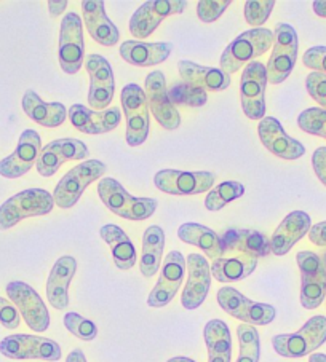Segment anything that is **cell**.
I'll return each instance as SVG.
<instances>
[{
  "instance_id": "6da1fadb",
  "label": "cell",
  "mask_w": 326,
  "mask_h": 362,
  "mask_svg": "<svg viewBox=\"0 0 326 362\" xmlns=\"http://www.w3.org/2000/svg\"><path fill=\"white\" fill-rule=\"evenodd\" d=\"M223 254L211 264V274L219 283H237L248 278L261 257L271 254L269 240L258 230L229 228L221 235Z\"/></svg>"
},
{
  "instance_id": "7a4b0ae2",
  "label": "cell",
  "mask_w": 326,
  "mask_h": 362,
  "mask_svg": "<svg viewBox=\"0 0 326 362\" xmlns=\"http://www.w3.org/2000/svg\"><path fill=\"white\" fill-rule=\"evenodd\" d=\"M98 195L111 212L127 221H146L157 211V199L136 198L123 189L118 180L103 177L98 184Z\"/></svg>"
},
{
  "instance_id": "3957f363",
  "label": "cell",
  "mask_w": 326,
  "mask_h": 362,
  "mask_svg": "<svg viewBox=\"0 0 326 362\" xmlns=\"http://www.w3.org/2000/svg\"><path fill=\"white\" fill-rule=\"evenodd\" d=\"M274 47V33L269 29H249L244 30L230 45L224 49L219 59L221 71L225 74H235L240 67L253 59L259 58L267 49Z\"/></svg>"
},
{
  "instance_id": "277c9868",
  "label": "cell",
  "mask_w": 326,
  "mask_h": 362,
  "mask_svg": "<svg viewBox=\"0 0 326 362\" xmlns=\"http://www.w3.org/2000/svg\"><path fill=\"white\" fill-rule=\"evenodd\" d=\"M52 193L43 189H28L16 193L0 206V230H9L29 217L47 216L53 211Z\"/></svg>"
},
{
  "instance_id": "5b68a950",
  "label": "cell",
  "mask_w": 326,
  "mask_h": 362,
  "mask_svg": "<svg viewBox=\"0 0 326 362\" xmlns=\"http://www.w3.org/2000/svg\"><path fill=\"white\" fill-rule=\"evenodd\" d=\"M326 341V317L313 316L298 332L280 334L272 339L275 353L283 358L299 359L313 354Z\"/></svg>"
},
{
  "instance_id": "8992f818",
  "label": "cell",
  "mask_w": 326,
  "mask_h": 362,
  "mask_svg": "<svg viewBox=\"0 0 326 362\" xmlns=\"http://www.w3.org/2000/svg\"><path fill=\"white\" fill-rule=\"evenodd\" d=\"M298 34L286 23H277L274 33L272 54L267 61V83L280 85L290 77L298 59Z\"/></svg>"
},
{
  "instance_id": "52a82bcc",
  "label": "cell",
  "mask_w": 326,
  "mask_h": 362,
  "mask_svg": "<svg viewBox=\"0 0 326 362\" xmlns=\"http://www.w3.org/2000/svg\"><path fill=\"white\" fill-rule=\"evenodd\" d=\"M106 165L99 160L82 161L80 165L69 170L55 187L53 199L61 209H69L79 203L80 197L84 195L86 187L95 182L106 174Z\"/></svg>"
},
{
  "instance_id": "ba28073f",
  "label": "cell",
  "mask_w": 326,
  "mask_h": 362,
  "mask_svg": "<svg viewBox=\"0 0 326 362\" xmlns=\"http://www.w3.org/2000/svg\"><path fill=\"white\" fill-rule=\"evenodd\" d=\"M122 109L127 120V144L130 147H137L146 142L150 131V117L146 93L136 83H128L123 86Z\"/></svg>"
},
{
  "instance_id": "9c48e42d",
  "label": "cell",
  "mask_w": 326,
  "mask_h": 362,
  "mask_svg": "<svg viewBox=\"0 0 326 362\" xmlns=\"http://www.w3.org/2000/svg\"><path fill=\"white\" fill-rule=\"evenodd\" d=\"M296 262L300 272V305L305 310H315L326 297V265L310 251L298 252Z\"/></svg>"
},
{
  "instance_id": "30bf717a",
  "label": "cell",
  "mask_w": 326,
  "mask_h": 362,
  "mask_svg": "<svg viewBox=\"0 0 326 362\" xmlns=\"http://www.w3.org/2000/svg\"><path fill=\"white\" fill-rule=\"evenodd\" d=\"M218 303L225 313L249 326H267L277 315L272 305L249 300L230 286H224L218 291Z\"/></svg>"
},
{
  "instance_id": "8fae6325",
  "label": "cell",
  "mask_w": 326,
  "mask_h": 362,
  "mask_svg": "<svg viewBox=\"0 0 326 362\" xmlns=\"http://www.w3.org/2000/svg\"><path fill=\"white\" fill-rule=\"evenodd\" d=\"M0 353L15 361H48L61 359V346L45 337L15 334L0 341Z\"/></svg>"
},
{
  "instance_id": "7c38bea8",
  "label": "cell",
  "mask_w": 326,
  "mask_h": 362,
  "mask_svg": "<svg viewBox=\"0 0 326 362\" xmlns=\"http://www.w3.org/2000/svg\"><path fill=\"white\" fill-rule=\"evenodd\" d=\"M84 20L71 11L61 20L60 29V66L69 76H74L84 66L85 42Z\"/></svg>"
},
{
  "instance_id": "4fadbf2b",
  "label": "cell",
  "mask_w": 326,
  "mask_h": 362,
  "mask_svg": "<svg viewBox=\"0 0 326 362\" xmlns=\"http://www.w3.org/2000/svg\"><path fill=\"white\" fill-rule=\"evenodd\" d=\"M267 71L259 61L244 66L240 80L242 109L249 120H262L266 115Z\"/></svg>"
},
{
  "instance_id": "5bb4252c",
  "label": "cell",
  "mask_w": 326,
  "mask_h": 362,
  "mask_svg": "<svg viewBox=\"0 0 326 362\" xmlns=\"http://www.w3.org/2000/svg\"><path fill=\"white\" fill-rule=\"evenodd\" d=\"M7 296L10 302L20 311L29 329L35 332H45L50 327V313L45 302L29 284L23 281H11L7 284Z\"/></svg>"
},
{
  "instance_id": "9a60e30c",
  "label": "cell",
  "mask_w": 326,
  "mask_h": 362,
  "mask_svg": "<svg viewBox=\"0 0 326 362\" xmlns=\"http://www.w3.org/2000/svg\"><path fill=\"white\" fill-rule=\"evenodd\" d=\"M216 176L210 171H176L162 170L155 174L154 184L159 190L170 193V195L187 197L200 195L215 187Z\"/></svg>"
},
{
  "instance_id": "2e32d148",
  "label": "cell",
  "mask_w": 326,
  "mask_h": 362,
  "mask_svg": "<svg viewBox=\"0 0 326 362\" xmlns=\"http://www.w3.org/2000/svg\"><path fill=\"white\" fill-rule=\"evenodd\" d=\"M149 105V112H152L157 123L163 129L173 131L181 127V115L176 105L172 103L168 96L167 78L163 72L155 71L150 72L146 77V88H144Z\"/></svg>"
},
{
  "instance_id": "e0dca14e",
  "label": "cell",
  "mask_w": 326,
  "mask_h": 362,
  "mask_svg": "<svg viewBox=\"0 0 326 362\" xmlns=\"http://www.w3.org/2000/svg\"><path fill=\"white\" fill-rule=\"evenodd\" d=\"M187 7L184 0H150L144 2L130 20V33L136 39H147L168 16L183 13Z\"/></svg>"
},
{
  "instance_id": "ac0fdd59",
  "label": "cell",
  "mask_w": 326,
  "mask_h": 362,
  "mask_svg": "<svg viewBox=\"0 0 326 362\" xmlns=\"http://www.w3.org/2000/svg\"><path fill=\"white\" fill-rule=\"evenodd\" d=\"M186 274V259L179 251H172L163 260L160 278L150 291L147 305L152 308H163L170 303L183 284Z\"/></svg>"
},
{
  "instance_id": "d6986e66",
  "label": "cell",
  "mask_w": 326,
  "mask_h": 362,
  "mask_svg": "<svg viewBox=\"0 0 326 362\" xmlns=\"http://www.w3.org/2000/svg\"><path fill=\"white\" fill-rule=\"evenodd\" d=\"M90 151L84 142L72 137H62L48 142L45 147H42L39 160H37V171L43 177H52L60 170L62 163L74 160L89 158Z\"/></svg>"
},
{
  "instance_id": "ffe728a7",
  "label": "cell",
  "mask_w": 326,
  "mask_h": 362,
  "mask_svg": "<svg viewBox=\"0 0 326 362\" xmlns=\"http://www.w3.org/2000/svg\"><path fill=\"white\" fill-rule=\"evenodd\" d=\"M86 71L90 76L89 104L91 110H106L116 93L114 71L104 56L90 54L86 58Z\"/></svg>"
},
{
  "instance_id": "44dd1931",
  "label": "cell",
  "mask_w": 326,
  "mask_h": 362,
  "mask_svg": "<svg viewBox=\"0 0 326 362\" xmlns=\"http://www.w3.org/2000/svg\"><path fill=\"white\" fill-rule=\"evenodd\" d=\"M42 151L40 136L34 129H24L15 152L0 161V176L7 179H18L30 171Z\"/></svg>"
},
{
  "instance_id": "7402d4cb",
  "label": "cell",
  "mask_w": 326,
  "mask_h": 362,
  "mask_svg": "<svg viewBox=\"0 0 326 362\" xmlns=\"http://www.w3.org/2000/svg\"><path fill=\"white\" fill-rule=\"evenodd\" d=\"M187 283L184 286L181 303L186 310L202 307L211 287V267L203 255L191 254L186 260Z\"/></svg>"
},
{
  "instance_id": "603a6c76",
  "label": "cell",
  "mask_w": 326,
  "mask_h": 362,
  "mask_svg": "<svg viewBox=\"0 0 326 362\" xmlns=\"http://www.w3.org/2000/svg\"><path fill=\"white\" fill-rule=\"evenodd\" d=\"M258 134L262 146L281 160H298L305 153V147L285 133L277 118L264 117L259 120Z\"/></svg>"
},
{
  "instance_id": "cb8c5ba5",
  "label": "cell",
  "mask_w": 326,
  "mask_h": 362,
  "mask_svg": "<svg viewBox=\"0 0 326 362\" xmlns=\"http://www.w3.org/2000/svg\"><path fill=\"white\" fill-rule=\"evenodd\" d=\"M69 120L72 127L79 129L80 133L98 136L109 133L116 129L122 120V114L118 107L106 109V110H91L82 104H74L67 110Z\"/></svg>"
},
{
  "instance_id": "d4e9b609",
  "label": "cell",
  "mask_w": 326,
  "mask_h": 362,
  "mask_svg": "<svg viewBox=\"0 0 326 362\" xmlns=\"http://www.w3.org/2000/svg\"><path fill=\"white\" fill-rule=\"evenodd\" d=\"M312 228L310 216L304 211H293L288 214L269 240L271 252L275 255H285L293 249L298 241L309 235Z\"/></svg>"
},
{
  "instance_id": "484cf974",
  "label": "cell",
  "mask_w": 326,
  "mask_h": 362,
  "mask_svg": "<svg viewBox=\"0 0 326 362\" xmlns=\"http://www.w3.org/2000/svg\"><path fill=\"white\" fill-rule=\"evenodd\" d=\"M82 11L91 39L103 47H114L120 34L116 24L106 15L103 0H84Z\"/></svg>"
},
{
  "instance_id": "4316f807",
  "label": "cell",
  "mask_w": 326,
  "mask_h": 362,
  "mask_svg": "<svg viewBox=\"0 0 326 362\" xmlns=\"http://www.w3.org/2000/svg\"><path fill=\"white\" fill-rule=\"evenodd\" d=\"M77 272V260L64 255L55 262L47 279L48 302L56 310H66L69 305V284Z\"/></svg>"
},
{
  "instance_id": "83f0119b",
  "label": "cell",
  "mask_w": 326,
  "mask_h": 362,
  "mask_svg": "<svg viewBox=\"0 0 326 362\" xmlns=\"http://www.w3.org/2000/svg\"><path fill=\"white\" fill-rule=\"evenodd\" d=\"M181 82L196 86L203 91H224L230 86V76L221 69L196 64L192 61L178 62Z\"/></svg>"
},
{
  "instance_id": "f1b7e54d",
  "label": "cell",
  "mask_w": 326,
  "mask_h": 362,
  "mask_svg": "<svg viewBox=\"0 0 326 362\" xmlns=\"http://www.w3.org/2000/svg\"><path fill=\"white\" fill-rule=\"evenodd\" d=\"M173 45L167 42L146 43L140 40H127L120 45V56L125 62L137 67H150L162 64L172 54Z\"/></svg>"
},
{
  "instance_id": "f546056e",
  "label": "cell",
  "mask_w": 326,
  "mask_h": 362,
  "mask_svg": "<svg viewBox=\"0 0 326 362\" xmlns=\"http://www.w3.org/2000/svg\"><path fill=\"white\" fill-rule=\"evenodd\" d=\"M23 110L30 120L45 128H56L64 123L67 110L61 103H45L34 90H28L23 96Z\"/></svg>"
},
{
  "instance_id": "4dcf8cb0",
  "label": "cell",
  "mask_w": 326,
  "mask_h": 362,
  "mask_svg": "<svg viewBox=\"0 0 326 362\" xmlns=\"http://www.w3.org/2000/svg\"><path fill=\"white\" fill-rule=\"evenodd\" d=\"M178 236L181 241L186 243V245H192V246H197L198 249H202L206 257L211 259L213 262L221 257L223 254L221 236L213 232L211 228L202 226V223H196V222L183 223V226L178 228Z\"/></svg>"
},
{
  "instance_id": "1f68e13d",
  "label": "cell",
  "mask_w": 326,
  "mask_h": 362,
  "mask_svg": "<svg viewBox=\"0 0 326 362\" xmlns=\"http://www.w3.org/2000/svg\"><path fill=\"white\" fill-rule=\"evenodd\" d=\"M99 235L109 245L112 259H114L117 268H120V270H130V268L135 267L136 249L133 243H131L130 236L120 227L114 226V223H108V226L101 227Z\"/></svg>"
},
{
  "instance_id": "d6a6232c",
  "label": "cell",
  "mask_w": 326,
  "mask_h": 362,
  "mask_svg": "<svg viewBox=\"0 0 326 362\" xmlns=\"http://www.w3.org/2000/svg\"><path fill=\"white\" fill-rule=\"evenodd\" d=\"M203 337L208 349V362H230L232 337L227 324L221 320H211L206 322Z\"/></svg>"
},
{
  "instance_id": "836d02e7",
  "label": "cell",
  "mask_w": 326,
  "mask_h": 362,
  "mask_svg": "<svg viewBox=\"0 0 326 362\" xmlns=\"http://www.w3.org/2000/svg\"><path fill=\"white\" fill-rule=\"evenodd\" d=\"M163 249H165V233L159 226L149 227L142 236V252L140 270L146 278H152L160 270Z\"/></svg>"
},
{
  "instance_id": "e575fe53",
  "label": "cell",
  "mask_w": 326,
  "mask_h": 362,
  "mask_svg": "<svg viewBox=\"0 0 326 362\" xmlns=\"http://www.w3.org/2000/svg\"><path fill=\"white\" fill-rule=\"evenodd\" d=\"M238 335V359L237 362H259L261 343L259 332L254 326L240 324L237 327Z\"/></svg>"
},
{
  "instance_id": "d590c367",
  "label": "cell",
  "mask_w": 326,
  "mask_h": 362,
  "mask_svg": "<svg viewBox=\"0 0 326 362\" xmlns=\"http://www.w3.org/2000/svg\"><path fill=\"white\" fill-rule=\"evenodd\" d=\"M244 193V185L240 182H235V180H227V182H223L208 192L205 199V208L208 211H221L225 204H229L238 199Z\"/></svg>"
},
{
  "instance_id": "8d00e7d4",
  "label": "cell",
  "mask_w": 326,
  "mask_h": 362,
  "mask_svg": "<svg viewBox=\"0 0 326 362\" xmlns=\"http://www.w3.org/2000/svg\"><path fill=\"white\" fill-rule=\"evenodd\" d=\"M168 96L172 103L176 105H189V107H202L208 101L206 91L196 88V86L187 85L184 82H178L168 88Z\"/></svg>"
},
{
  "instance_id": "74e56055",
  "label": "cell",
  "mask_w": 326,
  "mask_h": 362,
  "mask_svg": "<svg viewBox=\"0 0 326 362\" xmlns=\"http://www.w3.org/2000/svg\"><path fill=\"white\" fill-rule=\"evenodd\" d=\"M298 127L307 134L326 139V110L322 107H310L298 117Z\"/></svg>"
},
{
  "instance_id": "f35d334b",
  "label": "cell",
  "mask_w": 326,
  "mask_h": 362,
  "mask_svg": "<svg viewBox=\"0 0 326 362\" xmlns=\"http://www.w3.org/2000/svg\"><path fill=\"white\" fill-rule=\"evenodd\" d=\"M64 326L72 335L85 341L95 340L98 335L96 324L90 320H86L84 316H80L79 313H74V311L64 315Z\"/></svg>"
},
{
  "instance_id": "ab89813d",
  "label": "cell",
  "mask_w": 326,
  "mask_h": 362,
  "mask_svg": "<svg viewBox=\"0 0 326 362\" xmlns=\"http://www.w3.org/2000/svg\"><path fill=\"white\" fill-rule=\"evenodd\" d=\"M274 7V0H248L244 2V20L253 29H259L269 20Z\"/></svg>"
},
{
  "instance_id": "60d3db41",
  "label": "cell",
  "mask_w": 326,
  "mask_h": 362,
  "mask_svg": "<svg viewBox=\"0 0 326 362\" xmlns=\"http://www.w3.org/2000/svg\"><path fill=\"white\" fill-rule=\"evenodd\" d=\"M229 7L230 0H202L197 4V15L200 21L215 23Z\"/></svg>"
},
{
  "instance_id": "b9f144b4",
  "label": "cell",
  "mask_w": 326,
  "mask_h": 362,
  "mask_svg": "<svg viewBox=\"0 0 326 362\" xmlns=\"http://www.w3.org/2000/svg\"><path fill=\"white\" fill-rule=\"evenodd\" d=\"M305 88L313 101L326 110V77L318 72H310L305 78Z\"/></svg>"
},
{
  "instance_id": "7bdbcfd3",
  "label": "cell",
  "mask_w": 326,
  "mask_h": 362,
  "mask_svg": "<svg viewBox=\"0 0 326 362\" xmlns=\"http://www.w3.org/2000/svg\"><path fill=\"white\" fill-rule=\"evenodd\" d=\"M303 62L305 67H309L313 72H318L326 77V47L317 45L309 48L304 53Z\"/></svg>"
},
{
  "instance_id": "ee69618b",
  "label": "cell",
  "mask_w": 326,
  "mask_h": 362,
  "mask_svg": "<svg viewBox=\"0 0 326 362\" xmlns=\"http://www.w3.org/2000/svg\"><path fill=\"white\" fill-rule=\"evenodd\" d=\"M21 322L20 311L7 298L0 297V324L5 329H16Z\"/></svg>"
},
{
  "instance_id": "f6af8a7d",
  "label": "cell",
  "mask_w": 326,
  "mask_h": 362,
  "mask_svg": "<svg viewBox=\"0 0 326 362\" xmlns=\"http://www.w3.org/2000/svg\"><path fill=\"white\" fill-rule=\"evenodd\" d=\"M312 166L317 177L326 187V147H318L312 155Z\"/></svg>"
},
{
  "instance_id": "bcb514c9",
  "label": "cell",
  "mask_w": 326,
  "mask_h": 362,
  "mask_svg": "<svg viewBox=\"0 0 326 362\" xmlns=\"http://www.w3.org/2000/svg\"><path fill=\"white\" fill-rule=\"evenodd\" d=\"M309 240L315 246L326 247V221L317 223V226H312L309 232Z\"/></svg>"
},
{
  "instance_id": "7dc6e473",
  "label": "cell",
  "mask_w": 326,
  "mask_h": 362,
  "mask_svg": "<svg viewBox=\"0 0 326 362\" xmlns=\"http://www.w3.org/2000/svg\"><path fill=\"white\" fill-rule=\"evenodd\" d=\"M66 7H67L66 0H62V2H55V0H50L48 2V11L53 18H58L62 11L66 10Z\"/></svg>"
},
{
  "instance_id": "c3c4849f",
  "label": "cell",
  "mask_w": 326,
  "mask_h": 362,
  "mask_svg": "<svg viewBox=\"0 0 326 362\" xmlns=\"http://www.w3.org/2000/svg\"><path fill=\"white\" fill-rule=\"evenodd\" d=\"M66 362H86V358H85V354H84V351H82V349L75 348L74 351L69 353Z\"/></svg>"
},
{
  "instance_id": "681fc988",
  "label": "cell",
  "mask_w": 326,
  "mask_h": 362,
  "mask_svg": "<svg viewBox=\"0 0 326 362\" xmlns=\"http://www.w3.org/2000/svg\"><path fill=\"white\" fill-rule=\"evenodd\" d=\"M312 7H313V11H315V15L326 20V0H317V2H313Z\"/></svg>"
},
{
  "instance_id": "f907efd6",
  "label": "cell",
  "mask_w": 326,
  "mask_h": 362,
  "mask_svg": "<svg viewBox=\"0 0 326 362\" xmlns=\"http://www.w3.org/2000/svg\"><path fill=\"white\" fill-rule=\"evenodd\" d=\"M309 362H326V354L313 353V354H310Z\"/></svg>"
},
{
  "instance_id": "816d5d0a",
  "label": "cell",
  "mask_w": 326,
  "mask_h": 362,
  "mask_svg": "<svg viewBox=\"0 0 326 362\" xmlns=\"http://www.w3.org/2000/svg\"><path fill=\"white\" fill-rule=\"evenodd\" d=\"M167 362H196V361L191 359V358H184V356H176V358H172L170 361H167Z\"/></svg>"
},
{
  "instance_id": "f5cc1de1",
  "label": "cell",
  "mask_w": 326,
  "mask_h": 362,
  "mask_svg": "<svg viewBox=\"0 0 326 362\" xmlns=\"http://www.w3.org/2000/svg\"><path fill=\"white\" fill-rule=\"evenodd\" d=\"M325 300H326V297H325Z\"/></svg>"
}]
</instances>
